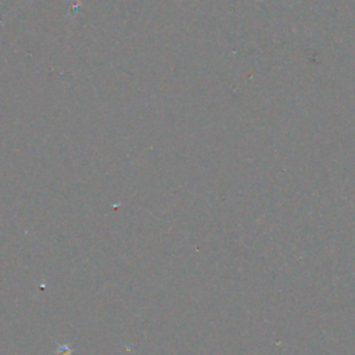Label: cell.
I'll list each match as a JSON object with an SVG mask.
<instances>
[]
</instances>
